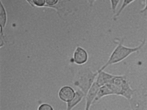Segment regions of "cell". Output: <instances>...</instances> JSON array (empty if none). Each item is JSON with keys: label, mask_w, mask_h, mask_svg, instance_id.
<instances>
[{"label": "cell", "mask_w": 147, "mask_h": 110, "mask_svg": "<svg viewBox=\"0 0 147 110\" xmlns=\"http://www.w3.org/2000/svg\"><path fill=\"white\" fill-rule=\"evenodd\" d=\"M136 90L131 89L125 75H115L111 81L100 87L95 101L104 96L115 95L130 100Z\"/></svg>", "instance_id": "cell-1"}, {"label": "cell", "mask_w": 147, "mask_h": 110, "mask_svg": "<svg viewBox=\"0 0 147 110\" xmlns=\"http://www.w3.org/2000/svg\"><path fill=\"white\" fill-rule=\"evenodd\" d=\"M118 41L117 45L111 53L107 62L101 67L98 73L103 71L111 65L118 63L123 61L131 54L139 52L145 46L146 43V39H144L141 41V43L138 46L135 47L131 48L125 46L123 45L124 38Z\"/></svg>", "instance_id": "cell-2"}, {"label": "cell", "mask_w": 147, "mask_h": 110, "mask_svg": "<svg viewBox=\"0 0 147 110\" xmlns=\"http://www.w3.org/2000/svg\"><path fill=\"white\" fill-rule=\"evenodd\" d=\"M88 54L83 49L78 47L74 54V59L75 63L79 65L85 63L88 60Z\"/></svg>", "instance_id": "cell-3"}, {"label": "cell", "mask_w": 147, "mask_h": 110, "mask_svg": "<svg viewBox=\"0 0 147 110\" xmlns=\"http://www.w3.org/2000/svg\"><path fill=\"white\" fill-rule=\"evenodd\" d=\"M74 91L71 87H63L59 92V97L61 100L65 102H70L73 100L75 96Z\"/></svg>", "instance_id": "cell-4"}, {"label": "cell", "mask_w": 147, "mask_h": 110, "mask_svg": "<svg viewBox=\"0 0 147 110\" xmlns=\"http://www.w3.org/2000/svg\"><path fill=\"white\" fill-rule=\"evenodd\" d=\"M98 73V75L96 83L100 87L109 83L115 76L114 75L103 72V71H100Z\"/></svg>", "instance_id": "cell-5"}, {"label": "cell", "mask_w": 147, "mask_h": 110, "mask_svg": "<svg viewBox=\"0 0 147 110\" xmlns=\"http://www.w3.org/2000/svg\"><path fill=\"white\" fill-rule=\"evenodd\" d=\"M100 87L96 82L93 84L88 95L86 109H88V108L90 106L92 102L97 96Z\"/></svg>", "instance_id": "cell-6"}, {"label": "cell", "mask_w": 147, "mask_h": 110, "mask_svg": "<svg viewBox=\"0 0 147 110\" xmlns=\"http://www.w3.org/2000/svg\"><path fill=\"white\" fill-rule=\"evenodd\" d=\"M82 97H83V94L82 93L80 92H76L73 100L70 101L68 103V109H71L77 103H78L81 100Z\"/></svg>", "instance_id": "cell-7"}, {"label": "cell", "mask_w": 147, "mask_h": 110, "mask_svg": "<svg viewBox=\"0 0 147 110\" xmlns=\"http://www.w3.org/2000/svg\"><path fill=\"white\" fill-rule=\"evenodd\" d=\"M135 1L136 0H123L122 5H121V6L120 8L119 9V10L117 13L116 14H115V15L113 17V20L116 21L117 19V18L119 17L120 15L121 14L123 11L125 9V8L128 6H129L131 3H132V2Z\"/></svg>", "instance_id": "cell-8"}, {"label": "cell", "mask_w": 147, "mask_h": 110, "mask_svg": "<svg viewBox=\"0 0 147 110\" xmlns=\"http://www.w3.org/2000/svg\"><path fill=\"white\" fill-rule=\"evenodd\" d=\"M96 0H88L90 6H92ZM110 1L112 11L113 13H115L117 10V7L118 6L120 0H110Z\"/></svg>", "instance_id": "cell-9"}, {"label": "cell", "mask_w": 147, "mask_h": 110, "mask_svg": "<svg viewBox=\"0 0 147 110\" xmlns=\"http://www.w3.org/2000/svg\"><path fill=\"white\" fill-rule=\"evenodd\" d=\"M145 1L146 3L145 7L140 11V13L142 17L145 19H147V0H145Z\"/></svg>", "instance_id": "cell-10"}, {"label": "cell", "mask_w": 147, "mask_h": 110, "mask_svg": "<svg viewBox=\"0 0 147 110\" xmlns=\"http://www.w3.org/2000/svg\"><path fill=\"white\" fill-rule=\"evenodd\" d=\"M45 0H33L34 5L38 6H43L45 3Z\"/></svg>", "instance_id": "cell-11"}, {"label": "cell", "mask_w": 147, "mask_h": 110, "mask_svg": "<svg viewBox=\"0 0 147 110\" xmlns=\"http://www.w3.org/2000/svg\"><path fill=\"white\" fill-rule=\"evenodd\" d=\"M39 110H52L51 106L48 104H43L40 106Z\"/></svg>", "instance_id": "cell-12"}, {"label": "cell", "mask_w": 147, "mask_h": 110, "mask_svg": "<svg viewBox=\"0 0 147 110\" xmlns=\"http://www.w3.org/2000/svg\"><path fill=\"white\" fill-rule=\"evenodd\" d=\"M58 1V0H45L46 3L49 6H52L56 4Z\"/></svg>", "instance_id": "cell-13"}]
</instances>
